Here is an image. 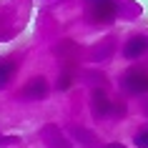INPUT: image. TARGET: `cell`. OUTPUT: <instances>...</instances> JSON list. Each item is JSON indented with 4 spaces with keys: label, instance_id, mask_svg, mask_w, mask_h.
I'll return each instance as SVG.
<instances>
[{
    "label": "cell",
    "instance_id": "6da1fadb",
    "mask_svg": "<svg viewBox=\"0 0 148 148\" xmlns=\"http://www.w3.org/2000/svg\"><path fill=\"white\" fill-rule=\"evenodd\" d=\"M116 15V3H110V0H103V3H93V18L95 20H110V18Z\"/></svg>",
    "mask_w": 148,
    "mask_h": 148
},
{
    "label": "cell",
    "instance_id": "7a4b0ae2",
    "mask_svg": "<svg viewBox=\"0 0 148 148\" xmlns=\"http://www.w3.org/2000/svg\"><path fill=\"white\" fill-rule=\"evenodd\" d=\"M148 50V38L146 35H138V38H131V43L125 45V58H138L140 53Z\"/></svg>",
    "mask_w": 148,
    "mask_h": 148
},
{
    "label": "cell",
    "instance_id": "3957f363",
    "mask_svg": "<svg viewBox=\"0 0 148 148\" xmlns=\"http://www.w3.org/2000/svg\"><path fill=\"white\" fill-rule=\"evenodd\" d=\"M125 83H128V90H136V93H143V90H148V78L143 75V73H128V78H125Z\"/></svg>",
    "mask_w": 148,
    "mask_h": 148
},
{
    "label": "cell",
    "instance_id": "277c9868",
    "mask_svg": "<svg viewBox=\"0 0 148 148\" xmlns=\"http://www.w3.org/2000/svg\"><path fill=\"white\" fill-rule=\"evenodd\" d=\"M108 110H110V101L106 98L103 90H95L93 93V113L95 116H106Z\"/></svg>",
    "mask_w": 148,
    "mask_h": 148
},
{
    "label": "cell",
    "instance_id": "5b68a950",
    "mask_svg": "<svg viewBox=\"0 0 148 148\" xmlns=\"http://www.w3.org/2000/svg\"><path fill=\"white\" fill-rule=\"evenodd\" d=\"M45 90H48L45 80L43 78H33L30 83H28V88H25V95H28V98H43Z\"/></svg>",
    "mask_w": 148,
    "mask_h": 148
},
{
    "label": "cell",
    "instance_id": "8992f818",
    "mask_svg": "<svg viewBox=\"0 0 148 148\" xmlns=\"http://www.w3.org/2000/svg\"><path fill=\"white\" fill-rule=\"evenodd\" d=\"M18 70V65L13 60H0V88H5L13 78V73Z\"/></svg>",
    "mask_w": 148,
    "mask_h": 148
},
{
    "label": "cell",
    "instance_id": "52a82bcc",
    "mask_svg": "<svg viewBox=\"0 0 148 148\" xmlns=\"http://www.w3.org/2000/svg\"><path fill=\"white\" fill-rule=\"evenodd\" d=\"M136 146H140V148H148V131H140L138 136H136Z\"/></svg>",
    "mask_w": 148,
    "mask_h": 148
}]
</instances>
